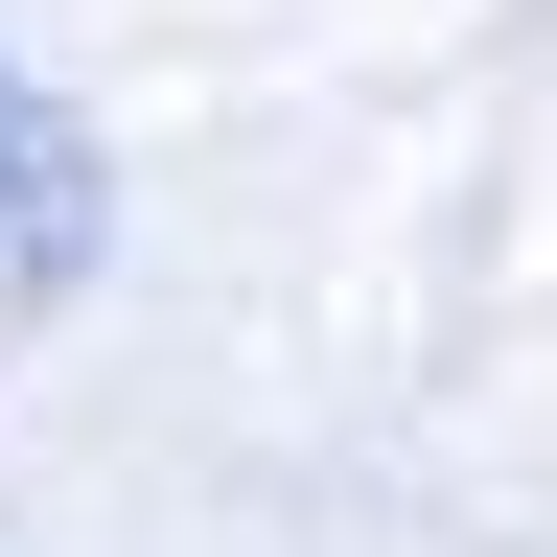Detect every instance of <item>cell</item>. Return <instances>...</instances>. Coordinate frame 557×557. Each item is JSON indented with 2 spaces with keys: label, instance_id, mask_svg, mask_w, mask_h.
I'll list each match as a JSON object with an SVG mask.
<instances>
[{
  "label": "cell",
  "instance_id": "6da1fadb",
  "mask_svg": "<svg viewBox=\"0 0 557 557\" xmlns=\"http://www.w3.org/2000/svg\"><path fill=\"white\" fill-rule=\"evenodd\" d=\"M94 256V163H70V116L0 70V278H70Z\"/></svg>",
  "mask_w": 557,
  "mask_h": 557
}]
</instances>
